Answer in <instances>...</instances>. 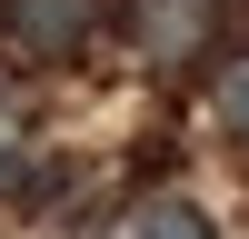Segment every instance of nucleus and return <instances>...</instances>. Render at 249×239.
Returning a JSON list of instances; mask_svg holds the SVG:
<instances>
[{
  "label": "nucleus",
  "mask_w": 249,
  "mask_h": 239,
  "mask_svg": "<svg viewBox=\"0 0 249 239\" xmlns=\"http://www.w3.org/2000/svg\"><path fill=\"white\" fill-rule=\"evenodd\" d=\"M210 110H219L230 139H249V50H230V60L210 70Z\"/></svg>",
  "instance_id": "nucleus-4"
},
{
  "label": "nucleus",
  "mask_w": 249,
  "mask_h": 239,
  "mask_svg": "<svg viewBox=\"0 0 249 239\" xmlns=\"http://www.w3.org/2000/svg\"><path fill=\"white\" fill-rule=\"evenodd\" d=\"M120 40H130L150 70H190L219 40V0H120Z\"/></svg>",
  "instance_id": "nucleus-1"
},
{
  "label": "nucleus",
  "mask_w": 249,
  "mask_h": 239,
  "mask_svg": "<svg viewBox=\"0 0 249 239\" xmlns=\"http://www.w3.org/2000/svg\"><path fill=\"white\" fill-rule=\"evenodd\" d=\"M130 239H219V229H210V209H199V199L160 189V199H140V209H130Z\"/></svg>",
  "instance_id": "nucleus-3"
},
{
  "label": "nucleus",
  "mask_w": 249,
  "mask_h": 239,
  "mask_svg": "<svg viewBox=\"0 0 249 239\" xmlns=\"http://www.w3.org/2000/svg\"><path fill=\"white\" fill-rule=\"evenodd\" d=\"M110 20V0H0V40L20 60H80Z\"/></svg>",
  "instance_id": "nucleus-2"
},
{
  "label": "nucleus",
  "mask_w": 249,
  "mask_h": 239,
  "mask_svg": "<svg viewBox=\"0 0 249 239\" xmlns=\"http://www.w3.org/2000/svg\"><path fill=\"white\" fill-rule=\"evenodd\" d=\"M10 90H20V80H10V70H0V110H10Z\"/></svg>",
  "instance_id": "nucleus-5"
}]
</instances>
